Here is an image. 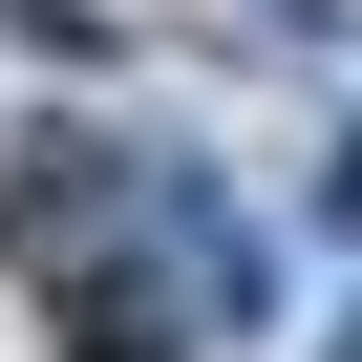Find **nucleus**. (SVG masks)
Here are the masks:
<instances>
[{
  "label": "nucleus",
  "mask_w": 362,
  "mask_h": 362,
  "mask_svg": "<svg viewBox=\"0 0 362 362\" xmlns=\"http://www.w3.org/2000/svg\"><path fill=\"white\" fill-rule=\"evenodd\" d=\"M320 362H362V320H341V341H320Z\"/></svg>",
  "instance_id": "obj_2"
},
{
  "label": "nucleus",
  "mask_w": 362,
  "mask_h": 362,
  "mask_svg": "<svg viewBox=\"0 0 362 362\" xmlns=\"http://www.w3.org/2000/svg\"><path fill=\"white\" fill-rule=\"evenodd\" d=\"M320 235H341V256H362V128H341V149H320Z\"/></svg>",
  "instance_id": "obj_1"
}]
</instances>
